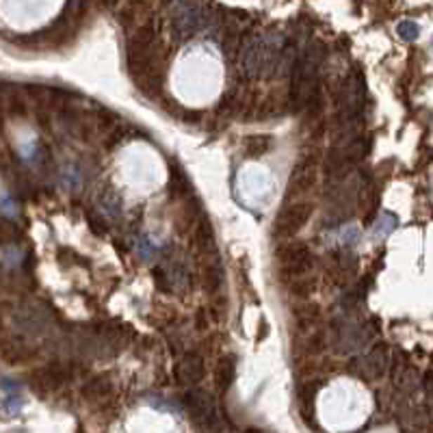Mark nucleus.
<instances>
[{
	"mask_svg": "<svg viewBox=\"0 0 433 433\" xmlns=\"http://www.w3.org/2000/svg\"><path fill=\"white\" fill-rule=\"evenodd\" d=\"M397 31H399L401 39H405V41H414V39L418 37V33H420L418 24H414V22H407V20L399 24Z\"/></svg>",
	"mask_w": 433,
	"mask_h": 433,
	"instance_id": "obj_22",
	"label": "nucleus"
},
{
	"mask_svg": "<svg viewBox=\"0 0 433 433\" xmlns=\"http://www.w3.org/2000/svg\"><path fill=\"white\" fill-rule=\"evenodd\" d=\"M111 394V379L107 375H100V377H93L89 384H85L83 388V397L87 401H102Z\"/></svg>",
	"mask_w": 433,
	"mask_h": 433,
	"instance_id": "obj_18",
	"label": "nucleus"
},
{
	"mask_svg": "<svg viewBox=\"0 0 433 433\" xmlns=\"http://www.w3.org/2000/svg\"><path fill=\"white\" fill-rule=\"evenodd\" d=\"M128 67L133 79L159 72L156 65V31L152 24L141 27L128 41Z\"/></svg>",
	"mask_w": 433,
	"mask_h": 433,
	"instance_id": "obj_2",
	"label": "nucleus"
},
{
	"mask_svg": "<svg viewBox=\"0 0 433 433\" xmlns=\"http://www.w3.org/2000/svg\"><path fill=\"white\" fill-rule=\"evenodd\" d=\"M312 213H314L312 201H293V204H288V206L275 219V234L282 237V239L297 237L305 227V223L310 221Z\"/></svg>",
	"mask_w": 433,
	"mask_h": 433,
	"instance_id": "obj_4",
	"label": "nucleus"
},
{
	"mask_svg": "<svg viewBox=\"0 0 433 433\" xmlns=\"http://www.w3.org/2000/svg\"><path fill=\"white\" fill-rule=\"evenodd\" d=\"M195 247L201 256H208V253H215V234H213V225L201 219L195 227Z\"/></svg>",
	"mask_w": 433,
	"mask_h": 433,
	"instance_id": "obj_15",
	"label": "nucleus"
},
{
	"mask_svg": "<svg viewBox=\"0 0 433 433\" xmlns=\"http://www.w3.org/2000/svg\"><path fill=\"white\" fill-rule=\"evenodd\" d=\"M366 371L371 377L379 379V377H384L390 368V349L386 342H377L371 351H368V358L364 362Z\"/></svg>",
	"mask_w": 433,
	"mask_h": 433,
	"instance_id": "obj_12",
	"label": "nucleus"
},
{
	"mask_svg": "<svg viewBox=\"0 0 433 433\" xmlns=\"http://www.w3.org/2000/svg\"><path fill=\"white\" fill-rule=\"evenodd\" d=\"M245 433H262V431H260V429H247Z\"/></svg>",
	"mask_w": 433,
	"mask_h": 433,
	"instance_id": "obj_25",
	"label": "nucleus"
},
{
	"mask_svg": "<svg viewBox=\"0 0 433 433\" xmlns=\"http://www.w3.org/2000/svg\"><path fill=\"white\" fill-rule=\"evenodd\" d=\"M33 351L24 345V342H18V340H0V358H3L7 364L15 366V364H24L33 360Z\"/></svg>",
	"mask_w": 433,
	"mask_h": 433,
	"instance_id": "obj_13",
	"label": "nucleus"
},
{
	"mask_svg": "<svg viewBox=\"0 0 433 433\" xmlns=\"http://www.w3.org/2000/svg\"><path fill=\"white\" fill-rule=\"evenodd\" d=\"M239 50H241V29L237 27V24H230L223 35V55L227 59H237Z\"/></svg>",
	"mask_w": 433,
	"mask_h": 433,
	"instance_id": "obj_19",
	"label": "nucleus"
},
{
	"mask_svg": "<svg viewBox=\"0 0 433 433\" xmlns=\"http://www.w3.org/2000/svg\"><path fill=\"white\" fill-rule=\"evenodd\" d=\"M69 377V368L63 362H50L31 373V388L46 397L50 392H57Z\"/></svg>",
	"mask_w": 433,
	"mask_h": 433,
	"instance_id": "obj_8",
	"label": "nucleus"
},
{
	"mask_svg": "<svg viewBox=\"0 0 433 433\" xmlns=\"http://www.w3.org/2000/svg\"><path fill=\"white\" fill-rule=\"evenodd\" d=\"M223 282V271L217 258V251L201 256V286L206 293H215Z\"/></svg>",
	"mask_w": 433,
	"mask_h": 433,
	"instance_id": "obj_11",
	"label": "nucleus"
},
{
	"mask_svg": "<svg viewBox=\"0 0 433 433\" xmlns=\"http://www.w3.org/2000/svg\"><path fill=\"white\" fill-rule=\"evenodd\" d=\"M325 349V334H323V329H317V334L308 340V353L310 355H317Z\"/></svg>",
	"mask_w": 433,
	"mask_h": 433,
	"instance_id": "obj_23",
	"label": "nucleus"
},
{
	"mask_svg": "<svg viewBox=\"0 0 433 433\" xmlns=\"http://www.w3.org/2000/svg\"><path fill=\"white\" fill-rule=\"evenodd\" d=\"M271 137L269 135H251L245 139V152H247V156L251 159H258L262 154H267V152L271 149Z\"/></svg>",
	"mask_w": 433,
	"mask_h": 433,
	"instance_id": "obj_20",
	"label": "nucleus"
},
{
	"mask_svg": "<svg viewBox=\"0 0 433 433\" xmlns=\"http://www.w3.org/2000/svg\"><path fill=\"white\" fill-rule=\"evenodd\" d=\"M279 262H282V273L286 279H297L303 275H310L314 267V256L305 243H291L284 245L279 251Z\"/></svg>",
	"mask_w": 433,
	"mask_h": 433,
	"instance_id": "obj_5",
	"label": "nucleus"
},
{
	"mask_svg": "<svg viewBox=\"0 0 433 433\" xmlns=\"http://www.w3.org/2000/svg\"><path fill=\"white\" fill-rule=\"evenodd\" d=\"M293 317L301 329H310L321 323V308L317 303H303L299 308H295Z\"/></svg>",
	"mask_w": 433,
	"mask_h": 433,
	"instance_id": "obj_17",
	"label": "nucleus"
},
{
	"mask_svg": "<svg viewBox=\"0 0 433 433\" xmlns=\"http://www.w3.org/2000/svg\"><path fill=\"white\" fill-rule=\"evenodd\" d=\"M282 50L273 48L271 44H267L265 39H253L247 50H245V65H247V72L251 76H260L262 74V67L271 69L279 57ZM265 69V72H267Z\"/></svg>",
	"mask_w": 433,
	"mask_h": 433,
	"instance_id": "obj_9",
	"label": "nucleus"
},
{
	"mask_svg": "<svg viewBox=\"0 0 433 433\" xmlns=\"http://www.w3.org/2000/svg\"><path fill=\"white\" fill-rule=\"evenodd\" d=\"M317 178H319V156L317 152H312V154H305L293 169L288 180V195L295 197L312 191L317 185Z\"/></svg>",
	"mask_w": 433,
	"mask_h": 433,
	"instance_id": "obj_7",
	"label": "nucleus"
},
{
	"mask_svg": "<svg viewBox=\"0 0 433 433\" xmlns=\"http://www.w3.org/2000/svg\"><path fill=\"white\" fill-rule=\"evenodd\" d=\"M206 375V366H204V360L199 358L197 353H187L180 358V362L175 364L173 377H175V384L178 386H187L193 388L197 386L199 381Z\"/></svg>",
	"mask_w": 433,
	"mask_h": 433,
	"instance_id": "obj_10",
	"label": "nucleus"
},
{
	"mask_svg": "<svg viewBox=\"0 0 433 433\" xmlns=\"http://www.w3.org/2000/svg\"><path fill=\"white\" fill-rule=\"evenodd\" d=\"M325 53L319 44H310L299 55V59L293 65V87H291V102L295 109H303L314 98L319 72L323 63Z\"/></svg>",
	"mask_w": 433,
	"mask_h": 433,
	"instance_id": "obj_1",
	"label": "nucleus"
},
{
	"mask_svg": "<svg viewBox=\"0 0 433 433\" xmlns=\"http://www.w3.org/2000/svg\"><path fill=\"white\" fill-rule=\"evenodd\" d=\"M364 98V79L360 72H355L338 91V126H347L349 128V124L360 117Z\"/></svg>",
	"mask_w": 433,
	"mask_h": 433,
	"instance_id": "obj_3",
	"label": "nucleus"
},
{
	"mask_svg": "<svg viewBox=\"0 0 433 433\" xmlns=\"http://www.w3.org/2000/svg\"><path fill=\"white\" fill-rule=\"evenodd\" d=\"M185 407H187L191 420L197 422V425L211 427L217 420V403H215V397L208 390L191 388L185 394Z\"/></svg>",
	"mask_w": 433,
	"mask_h": 433,
	"instance_id": "obj_6",
	"label": "nucleus"
},
{
	"mask_svg": "<svg viewBox=\"0 0 433 433\" xmlns=\"http://www.w3.org/2000/svg\"><path fill=\"white\" fill-rule=\"evenodd\" d=\"M237 377V362L232 355H225L217 362V368H215V386L219 392H227V388L232 386V381Z\"/></svg>",
	"mask_w": 433,
	"mask_h": 433,
	"instance_id": "obj_14",
	"label": "nucleus"
},
{
	"mask_svg": "<svg viewBox=\"0 0 433 433\" xmlns=\"http://www.w3.org/2000/svg\"><path fill=\"white\" fill-rule=\"evenodd\" d=\"M102 223V219L100 217H95V215H89V227H91V230L100 237V234H105L107 232V227L105 225H100Z\"/></svg>",
	"mask_w": 433,
	"mask_h": 433,
	"instance_id": "obj_24",
	"label": "nucleus"
},
{
	"mask_svg": "<svg viewBox=\"0 0 433 433\" xmlns=\"http://www.w3.org/2000/svg\"><path fill=\"white\" fill-rule=\"evenodd\" d=\"M317 291V277L314 275H303L291 282V295L297 299H308Z\"/></svg>",
	"mask_w": 433,
	"mask_h": 433,
	"instance_id": "obj_21",
	"label": "nucleus"
},
{
	"mask_svg": "<svg viewBox=\"0 0 433 433\" xmlns=\"http://www.w3.org/2000/svg\"><path fill=\"white\" fill-rule=\"evenodd\" d=\"M169 189H171V195L175 199H185L191 195V182L187 173L178 167V165H171V171H169Z\"/></svg>",
	"mask_w": 433,
	"mask_h": 433,
	"instance_id": "obj_16",
	"label": "nucleus"
}]
</instances>
